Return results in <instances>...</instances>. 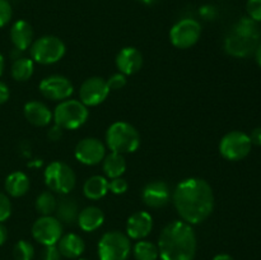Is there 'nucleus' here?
Returning a JSON list of instances; mask_svg holds the SVG:
<instances>
[{
    "label": "nucleus",
    "mask_w": 261,
    "mask_h": 260,
    "mask_svg": "<svg viewBox=\"0 0 261 260\" xmlns=\"http://www.w3.org/2000/svg\"><path fill=\"white\" fill-rule=\"evenodd\" d=\"M172 200L181 219L191 226L205 221L214 208L213 189L199 177L181 181L173 191Z\"/></svg>",
    "instance_id": "obj_1"
},
{
    "label": "nucleus",
    "mask_w": 261,
    "mask_h": 260,
    "mask_svg": "<svg viewBox=\"0 0 261 260\" xmlns=\"http://www.w3.org/2000/svg\"><path fill=\"white\" fill-rule=\"evenodd\" d=\"M157 246L162 260H194L198 241L191 224L173 221L162 229Z\"/></svg>",
    "instance_id": "obj_2"
},
{
    "label": "nucleus",
    "mask_w": 261,
    "mask_h": 260,
    "mask_svg": "<svg viewBox=\"0 0 261 260\" xmlns=\"http://www.w3.org/2000/svg\"><path fill=\"white\" fill-rule=\"evenodd\" d=\"M106 144L111 152L134 153L140 145V134L129 122L116 121L107 129Z\"/></svg>",
    "instance_id": "obj_3"
},
{
    "label": "nucleus",
    "mask_w": 261,
    "mask_h": 260,
    "mask_svg": "<svg viewBox=\"0 0 261 260\" xmlns=\"http://www.w3.org/2000/svg\"><path fill=\"white\" fill-rule=\"evenodd\" d=\"M88 109L78 99H64L59 102L53 112L54 121L65 130H75L88 119Z\"/></svg>",
    "instance_id": "obj_4"
},
{
    "label": "nucleus",
    "mask_w": 261,
    "mask_h": 260,
    "mask_svg": "<svg viewBox=\"0 0 261 260\" xmlns=\"http://www.w3.org/2000/svg\"><path fill=\"white\" fill-rule=\"evenodd\" d=\"M65 43L59 37L46 35L33 41L30 47L31 59L42 65H50L60 61L65 55Z\"/></svg>",
    "instance_id": "obj_5"
},
{
    "label": "nucleus",
    "mask_w": 261,
    "mask_h": 260,
    "mask_svg": "<svg viewBox=\"0 0 261 260\" xmlns=\"http://www.w3.org/2000/svg\"><path fill=\"white\" fill-rule=\"evenodd\" d=\"M45 184L50 191L66 195L74 189L76 183V176L73 168L61 161H54L46 167Z\"/></svg>",
    "instance_id": "obj_6"
},
{
    "label": "nucleus",
    "mask_w": 261,
    "mask_h": 260,
    "mask_svg": "<svg viewBox=\"0 0 261 260\" xmlns=\"http://www.w3.org/2000/svg\"><path fill=\"white\" fill-rule=\"evenodd\" d=\"M130 251L129 236L120 231L106 232L98 242L99 260H127Z\"/></svg>",
    "instance_id": "obj_7"
},
{
    "label": "nucleus",
    "mask_w": 261,
    "mask_h": 260,
    "mask_svg": "<svg viewBox=\"0 0 261 260\" xmlns=\"http://www.w3.org/2000/svg\"><path fill=\"white\" fill-rule=\"evenodd\" d=\"M252 143L249 134L233 130L224 135L219 142V152L228 161H241L251 152Z\"/></svg>",
    "instance_id": "obj_8"
},
{
    "label": "nucleus",
    "mask_w": 261,
    "mask_h": 260,
    "mask_svg": "<svg viewBox=\"0 0 261 260\" xmlns=\"http://www.w3.org/2000/svg\"><path fill=\"white\" fill-rule=\"evenodd\" d=\"M201 35V25L194 18H184L173 24L170 31V40L175 47L189 48L195 45Z\"/></svg>",
    "instance_id": "obj_9"
},
{
    "label": "nucleus",
    "mask_w": 261,
    "mask_h": 260,
    "mask_svg": "<svg viewBox=\"0 0 261 260\" xmlns=\"http://www.w3.org/2000/svg\"><path fill=\"white\" fill-rule=\"evenodd\" d=\"M32 236L43 246L56 245L63 236V223L54 216H41L33 223Z\"/></svg>",
    "instance_id": "obj_10"
},
{
    "label": "nucleus",
    "mask_w": 261,
    "mask_h": 260,
    "mask_svg": "<svg viewBox=\"0 0 261 260\" xmlns=\"http://www.w3.org/2000/svg\"><path fill=\"white\" fill-rule=\"evenodd\" d=\"M38 88L43 97L51 99V101L59 102L68 99L74 92L73 83L66 76L59 75V74L43 78Z\"/></svg>",
    "instance_id": "obj_11"
},
{
    "label": "nucleus",
    "mask_w": 261,
    "mask_h": 260,
    "mask_svg": "<svg viewBox=\"0 0 261 260\" xmlns=\"http://www.w3.org/2000/svg\"><path fill=\"white\" fill-rule=\"evenodd\" d=\"M110 93L109 84L101 76H91L82 83L79 88V98L83 105L98 106L107 98Z\"/></svg>",
    "instance_id": "obj_12"
},
{
    "label": "nucleus",
    "mask_w": 261,
    "mask_h": 260,
    "mask_svg": "<svg viewBox=\"0 0 261 260\" xmlns=\"http://www.w3.org/2000/svg\"><path fill=\"white\" fill-rule=\"evenodd\" d=\"M75 158L87 166H94L102 162L106 155V147L97 138H84L75 145Z\"/></svg>",
    "instance_id": "obj_13"
},
{
    "label": "nucleus",
    "mask_w": 261,
    "mask_h": 260,
    "mask_svg": "<svg viewBox=\"0 0 261 260\" xmlns=\"http://www.w3.org/2000/svg\"><path fill=\"white\" fill-rule=\"evenodd\" d=\"M143 201L145 205L153 209H160L167 205L171 200L170 188L163 181H152L145 188L142 193Z\"/></svg>",
    "instance_id": "obj_14"
},
{
    "label": "nucleus",
    "mask_w": 261,
    "mask_h": 260,
    "mask_svg": "<svg viewBox=\"0 0 261 260\" xmlns=\"http://www.w3.org/2000/svg\"><path fill=\"white\" fill-rule=\"evenodd\" d=\"M153 218L148 212L140 211L127 218L126 235L129 239L143 240L152 232Z\"/></svg>",
    "instance_id": "obj_15"
},
{
    "label": "nucleus",
    "mask_w": 261,
    "mask_h": 260,
    "mask_svg": "<svg viewBox=\"0 0 261 260\" xmlns=\"http://www.w3.org/2000/svg\"><path fill=\"white\" fill-rule=\"evenodd\" d=\"M143 65V55L138 48L127 46L116 56V66L120 73L125 75H133L138 73Z\"/></svg>",
    "instance_id": "obj_16"
},
{
    "label": "nucleus",
    "mask_w": 261,
    "mask_h": 260,
    "mask_svg": "<svg viewBox=\"0 0 261 260\" xmlns=\"http://www.w3.org/2000/svg\"><path fill=\"white\" fill-rule=\"evenodd\" d=\"M23 112H24V116L28 120V122H31L35 126H47L54 120L53 112L50 111V109L43 102L40 101L27 102L24 105Z\"/></svg>",
    "instance_id": "obj_17"
},
{
    "label": "nucleus",
    "mask_w": 261,
    "mask_h": 260,
    "mask_svg": "<svg viewBox=\"0 0 261 260\" xmlns=\"http://www.w3.org/2000/svg\"><path fill=\"white\" fill-rule=\"evenodd\" d=\"M10 40L17 50L24 51L30 48L33 42L32 25L27 20H17L10 28Z\"/></svg>",
    "instance_id": "obj_18"
},
{
    "label": "nucleus",
    "mask_w": 261,
    "mask_h": 260,
    "mask_svg": "<svg viewBox=\"0 0 261 260\" xmlns=\"http://www.w3.org/2000/svg\"><path fill=\"white\" fill-rule=\"evenodd\" d=\"M78 222L79 227L86 232H93L98 229L99 227L103 224L105 222V213L102 212L101 208L94 205L86 206L82 209L78 214Z\"/></svg>",
    "instance_id": "obj_19"
},
{
    "label": "nucleus",
    "mask_w": 261,
    "mask_h": 260,
    "mask_svg": "<svg viewBox=\"0 0 261 260\" xmlns=\"http://www.w3.org/2000/svg\"><path fill=\"white\" fill-rule=\"evenodd\" d=\"M58 247L61 256L68 257V259H76L84 252L86 244L79 235L66 233L59 240Z\"/></svg>",
    "instance_id": "obj_20"
},
{
    "label": "nucleus",
    "mask_w": 261,
    "mask_h": 260,
    "mask_svg": "<svg viewBox=\"0 0 261 260\" xmlns=\"http://www.w3.org/2000/svg\"><path fill=\"white\" fill-rule=\"evenodd\" d=\"M256 47V41L240 37L233 32L224 41V48L227 53L232 56H237V58H245V56L250 55Z\"/></svg>",
    "instance_id": "obj_21"
},
{
    "label": "nucleus",
    "mask_w": 261,
    "mask_h": 260,
    "mask_svg": "<svg viewBox=\"0 0 261 260\" xmlns=\"http://www.w3.org/2000/svg\"><path fill=\"white\" fill-rule=\"evenodd\" d=\"M79 209L75 199L70 196H63L59 199L55 209V217L61 223L73 224L78 219Z\"/></svg>",
    "instance_id": "obj_22"
},
{
    "label": "nucleus",
    "mask_w": 261,
    "mask_h": 260,
    "mask_svg": "<svg viewBox=\"0 0 261 260\" xmlns=\"http://www.w3.org/2000/svg\"><path fill=\"white\" fill-rule=\"evenodd\" d=\"M30 190V177L22 171H14L5 178V191L13 198H20Z\"/></svg>",
    "instance_id": "obj_23"
},
{
    "label": "nucleus",
    "mask_w": 261,
    "mask_h": 260,
    "mask_svg": "<svg viewBox=\"0 0 261 260\" xmlns=\"http://www.w3.org/2000/svg\"><path fill=\"white\" fill-rule=\"evenodd\" d=\"M83 193L91 200H99L109 193V180L101 175L91 176L84 183Z\"/></svg>",
    "instance_id": "obj_24"
},
{
    "label": "nucleus",
    "mask_w": 261,
    "mask_h": 260,
    "mask_svg": "<svg viewBox=\"0 0 261 260\" xmlns=\"http://www.w3.org/2000/svg\"><path fill=\"white\" fill-rule=\"evenodd\" d=\"M102 163H103L102 167L107 178L121 177L126 171V161H125L124 154H120V153L111 152L110 154L105 155Z\"/></svg>",
    "instance_id": "obj_25"
},
{
    "label": "nucleus",
    "mask_w": 261,
    "mask_h": 260,
    "mask_svg": "<svg viewBox=\"0 0 261 260\" xmlns=\"http://www.w3.org/2000/svg\"><path fill=\"white\" fill-rule=\"evenodd\" d=\"M35 71V61L31 58L15 59L12 65V76L18 82H25L31 79Z\"/></svg>",
    "instance_id": "obj_26"
},
{
    "label": "nucleus",
    "mask_w": 261,
    "mask_h": 260,
    "mask_svg": "<svg viewBox=\"0 0 261 260\" xmlns=\"http://www.w3.org/2000/svg\"><path fill=\"white\" fill-rule=\"evenodd\" d=\"M232 32L234 35L240 36V37L247 38V40L256 41L259 40L260 32L259 28H257V22H255L254 19H251L250 17H244L239 20V22L234 24L233 31Z\"/></svg>",
    "instance_id": "obj_27"
},
{
    "label": "nucleus",
    "mask_w": 261,
    "mask_h": 260,
    "mask_svg": "<svg viewBox=\"0 0 261 260\" xmlns=\"http://www.w3.org/2000/svg\"><path fill=\"white\" fill-rule=\"evenodd\" d=\"M133 252H134V257L137 260H157L160 257L157 245L147 241V240H139L135 244Z\"/></svg>",
    "instance_id": "obj_28"
},
{
    "label": "nucleus",
    "mask_w": 261,
    "mask_h": 260,
    "mask_svg": "<svg viewBox=\"0 0 261 260\" xmlns=\"http://www.w3.org/2000/svg\"><path fill=\"white\" fill-rule=\"evenodd\" d=\"M56 204H58V199L55 198L51 191L46 190L42 191L40 195L36 198V211L41 214V216H53L55 213Z\"/></svg>",
    "instance_id": "obj_29"
},
{
    "label": "nucleus",
    "mask_w": 261,
    "mask_h": 260,
    "mask_svg": "<svg viewBox=\"0 0 261 260\" xmlns=\"http://www.w3.org/2000/svg\"><path fill=\"white\" fill-rule=\"evenodd\" d=\"M33 256H35V247L31 242L20 240L14 245L13 249L14 260H32Z\"/></svg>",
    "instance_id": "obj_30"
},
{
    "label": "nucleus",
    "mask_w": 261,
    "mask_h": 260,
    "mask_svg": "<svg viewBox=\"0 0 261 260\" xmlns=\"http://www.w3.org/2000/svg\"><path fill=\"white\" fill-rule=\"evenodd\" d=\"M127 188V181L122 177H116V178H111L109 181V191H111L112 194L115 195H121V194L126 193Z\"/></svg>",
    "instance_id": "obj_31"
},
{
    "label": "nucleus",
    "mask_w": 261,
    "mask_h": 260,
    "mask_svg": "<svg viewBox=\"0 0 261 260\" xmlns=\"http://www.w3.org/2000/svg\"><path fill=\"white\" fill-rule=\"evenodd\" d=\"M126 75L122 73H115L107 79V84H109L110 91H117V89H122L125 86H126Z\"/></svg>",
    "instance_id": "obj_32"
},
{
    "label": "nucleus",
    "mask_w": 261,
    "mask_h": 260,
    "mask_svg": "<svg viewBox=\"0 0 261 260\" xmlns=\"http://www.w3.org/2000/svg\"><path fill=\"white\" fill-rule=\"evenodd\" d=\"M13 9L8 0H0V28L4 27L12 19Z\"/></svg>",
    "instance_id": "obj_33"
},
{
    "label": "nucleus",
    "mask_w": 261,
    "mask_h": 260,
    "mask_svg": "<svg viewBox=\"0 0 261 260\" xmlns=\"http://www.w3.org/2000/svg\"><path fill=\"white\" fill-rule=\"evenodd\" d=\"M247 14L255 22H261V0H247Z\"/></svg>",
    "instance_id": "obj_34"
},
{
    "label": "nucleus",
    "mask_w": 261,
    "mask_h": 260,
    "mask_svg": "<svg viewBox=\"0 0 261 260\" xmlns=\"http://www.w3.org/2000/svg\"><path fill=\"white\" fill-rule=\"evenodd\" d=\"M12 214V203L8 195L0 191V222L7 221Z\"/></svg>",
    "instance_id": "obj_35"
},
{
    "label": "nucleus",
    "mask_w": 261,
    "mask_h": 260,
    "mask_svg": "<svg viewBox=\"0 0 261 260\" xmlns=\"http://www.w3.org/2000/svg\"><path fill=\"white\" fill-rule=\"evenodd\" d=\"M42 260H61V254L59 251L58 245L45 246L42 251Z\"/></svg>",
    "instance_id": "obj_36"
},
{
    "label": "nucleus",
    "mask_w": 261,
    "mask_h": 260,
    "mask_svg": "<svg viewBox=\"0 0 261 260\" xmlns=\"http://www.w3.org/2000/svg\"><path fill=\"white\" fill-rule=\"evenodd\" d=\"M199 13H200L201 18L205 20H213L216 19L217 14H218V12H217L216 7H213V5H203V7L199 9Z\"/></svg>",
    "instance_id": "obj_37"
},
{
    "label": "nucleus",
    "mask_w": 261,
    "mask_h": 260,
    "mask_svg": "<svg viewBox=\"0 0 261 260\" xmlns=\"http://www.w3.org/2000/svg\"><path fill=\"white\" fill-rule=\"evenodd\" d=\"M47 137L50 138L53 142H56V140H59L61 137H63V129L55 124L54 126H51L50 130L47 132Z\"/></svg>",
    "instance_id": "obj_38"
},
{
    "label": "nucleus",
    "mask_w": 261,
    "mask_h": 260,
    "mask_svg": "<svg viewBox=\"0 0 261 260\" xmlns=\"http://www.w3.org/2000/svg\"><path fill=\"white\" fill-rule=\"evenodd\" d=\"M249 137L251 139L252 145H259V147H261V126L255 127Z\"/></svg>",
    "instance_id": "obj_39"
},
{
    "label": "nucleus",
    "mask_w": 261,
    "mask_h": 260,
    "mask_svg": "<svg viewBox=\"0 0 261 260\" xmlns=\"http://www.w3.org/2000/svg\"><path fill=\"white\" fill-rule=\"evenodd\" d=\"M9 94H10L9 88H8L7 84L3 83V82H0V105L8 101V98H9Z\"/></svg>",
    "instance_id": "obj_40"
},
{
    "label": "nucleus",
    "mask_w": 261,
    "mask_h": 260,
    "mask_svg": "<svg viewBox=\"0 0 261 260\" xmlns=\"http://www.w3.org/2000/svg\"><path fill=\"white\" fill-rule=\"evenodd\" d=\"M7 239H8V229L7 227L0 222V246L5 244Z\"/></svg>",
    "instance_id": "obj_41"
},
{
    "label": "nucleus",
    "mask_w": 261,
    "mask_h": 260,
    "mask_svg": "<svg viewBox=\"0 0 261 260\" xmlns=\"http://www.w3.org/2000/svg\"><path fill=\"white\" fill-rule=\"evenodd\" d=\"M213 260H234V259L228 254H218L213 257Z\"/></svg>",
    "instance_id": "obj_42"
},
{
    "label": "nucleus",
    "mask_w": 261,
    "mask_h": 260,
    "mask_svg": "<svg viewBox=\"0 0 261 260\" xmlns=\"http://www.w3.org/2000/svg\"><path fill=\"white\" fill-rule=\"evenodd\" d=\"M256 61L261 68V43L256 47Z\"/></svg>",
    "instance_id": "obj_43"
},
{
    "label": "nucleus",
    "mask_w": 261,
    "mask_h": 260,
    "mask_svg": "<svg viewBox=\"0 0 261 260\" xmlns=\"http://www.w3.org/2000/svg\"><path fill=\"white\" fill-rule=\"evenodd\" d=\"M3 71H4V58H3L2 53H0V75L3 74Z\"/></svg>",
    "instance_id": "obj_44"
},
{
    "label": "nucleus",
    "mask_w": 261,
    "mask_h": 260,
    "mask_svg": "<svg viewBox=\"0 0 261 260\" xmlns=\"http://www.w3.org/2000/svg\"><path fill=\"white\" fill-rule=\"evenodd\" d=\"M138 2L143 3V4H154V3L158 2V0H138Z\"/></svg>",
    "instance_id": "obj_45"
},
{
    "label": "nucleus",
    "mask_w": 261,
    "mask_h": 260,
    "mask_svg": "<svg viewBox=\"0 0 261 260\" xmlns=\"http://www.w3.org/2000/svg\"><path fill=\"white\" fill-rule=\"evenodd\" d=\"M78 260H87V259H78Z\"/></svg>",
    "instance_id": "obj_46"
}]
</instances>
